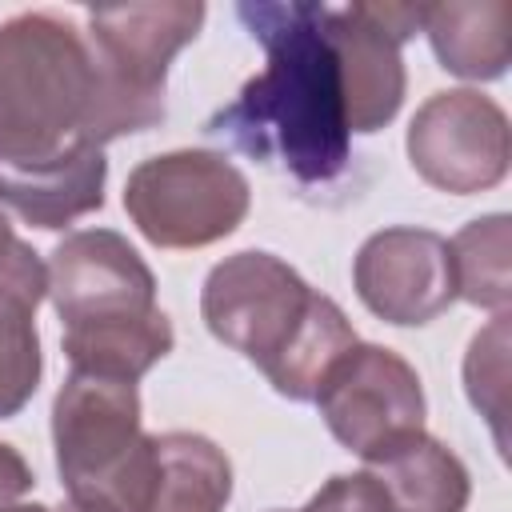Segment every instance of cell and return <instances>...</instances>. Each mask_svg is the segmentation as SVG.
<instances>
[{
	"label": "cell",
	"mask_w": 512,
	"mask_h": 512,
	"mask_svg": "<svg viewBox=\"0 0 512 512\" xmlns=\"http://www.w3.org/2000/svg\"><path fill=\"white\" fill-rule=\"evenodd\" d=\"M104 172L96 144H72L40 160L0 156V200L36 228H64L104 204Z\"/></svg>",
	"instance_id": "obj_12"
},
{
	"label": "cell",
	"mask_w": 512,
	"mask_h": 512,
	"mask_svg": "<svg viewBox=\"0 0 512 512\" xmlns=\"http://www.w3.org/2000/svg\"><path fill=\"white\" fill-rule=\"evenodd\" d=\"M356 292L392 324H428L456 296L448 240L424 228L376 232L356 256Z\"/></svg>",
	"instance_id": "obj_11"
},
{
	"label": "cell",
	"mask_w": 512,
	"mask_h": 512,
	"mask_svg": "<svg viewBox=\"0 0 512 512\" xmlns=\"http://www.w3.org/2000/svg\"><path fill=\"white\" fill-rule=\"evenodd\" d=\"M200 24L204 4H120L88 12V56L96 68L88 144L104 148L164 116L168 64Z\"/></svg>",
	"instance_id": "obj_6"
},
{
	"label": "cell",
	"mask_w": 512,
	"mask_h": 512,
	"mask_svg": "<svg viewBox=\"0 0 512 512\" xmlns=\"http://www.w3.org/2000/svg\"><path fill=\"white\" fill-rule=\"evenodd\" d=\"M412 168L444 192H480L508 168V120L480 92H436L408 128Z\"/></svg>",
	"instance_id": "obj_9"
},
{
	"label": "cell",
	"mask_w": 512,
	"mask_h": 512,
	"mask_svg": "<svg viewBox=\"0 0 512 512\" xmlns=\"http://www.w3.org/2000/svg\"><path fill=\"white\" fill-rule=\"evenodd\" d=\"M300 512H396L388 492L368 476H332Z\"/></svg>",
	"instance_id": "obj_19"
},
{
	"label": "cell",
	"mask_w": 512,
	"mask_h": 512,
	"mask_svg": "<svg viewBox=\"0 0 512 512\" xmlns=\"http://www.w3.org/2000/svg\"><path fill=\"white\" fill-rule=\"evenodd\" d=\"M464 380L472 404L492 420L496 444L504 452V416H508V316L496 312V320L472 340V352L464 360Z\"/></svg>",
	"instance_id": "obj_18"
},
{
	"label": "cell",
	"mask_w": 512,
	"mask_h": 512,
	"mask_svg": "<svg viewBox=\"0 0 512 512\" xmlns=\"http://www.w3.org/2000/svg\"><path fill=\"white\" fill-rule=\"evenodd\" d=\"M424 24V4H348L332 8V36L344 72L348 128L376 132L404 96L400 44Z\"/></svg>",
	"instance_id": "obj_10"
},
{
	"label": "cell",
	"mask_w": 512,
	"mask_h": 512,
	"mask_svg": "<svg viewBox=\"0 0 512 512\" xmlns=\"http://www.w3.org/2000/svg\"><path fill=\"white\" fill-rule=\"evenodd\" d=\"M136 228L160 248H200L228 236L248 212V180L212 152L144 160L124 188Z\"/></svg>",
	"instance_id": "obj_7"
},
{
	"label": "cell",
	"mask_w": 512,
	"mask_h": 512,
	"mask_svg": "<svg viewBox=\"0 0 512 512\" xmlns=\"http://www.w3.org/2000/svg\"><path fill=\"white\" fill-rule=\"evenodd\" d=\"M52 436L76 512H148L156 436L140 432V400L128 380L72 372L52 408Z\"/></svg>",
	"instance_id": "obj_5"
},
{
	"label": "cell",
	"mask_w": 512,
	"mask_h": 512,
	"mask_svg": "<svg viewBox=\"0 0 512 512\" xmlns=\"http://www.w3.org/2000/svg\"><path fill=\"white\" fill-rule=\"evenodd\" d=\"M0 280H12L20 288H28L32 296L48 292V268L36 260V252L16 240V232L8 228V220L0 216Z\"/></svg>",
	"instance_id": "obj_20"
},
{
	"label": "cell",
	"mask_w": 512,
	"mask_h": 512,
	"mask_svg": "<svg viewBox=\"0 0 512 512\" xmlns=\"http://www.w3.org/2000/svg\"><path fill=\"white\" fill-rule=\"evenodd\" d=\"M232 496L224 452L192 432L156 436V488L148 512H220Z\"/></svg>",
	"instance_id": "obj_15"
},
{
	"label": "cell",
	"mask_w": 512,
	"mask_h": 512,
	"mask_svg": "<svg viewBox=\"0 0 512 512\" xmlns=\"http://www.w3.org/2000/svg\"><path fill=\"white\" fill-rule=\"evenodd\" d=\"M36 304L28 288L0 280V416L20 412L40 380Z\"/></svg>",
	"instance_id": "obj_16"
},
{
	"label": "cell",
	"mask_w": 512,
	"mask_h": 512,
	"mask_svg": "<svg viewBox=\"0 0 512 512\" xmlns=\"http://www.w3.org/2000/svg\"><path fill=\"white\" fill-rule=\"evenodd\" d=\"M96 68L88 40L48 12L0 28V156L40 160L88 144Z\"/></svg>",
	"instance_id": "obj_4"
},
{
	"label": "cell",
	"mask_w": 512,
	"mask_h": 512,
	"mask_svg": "<svg viewBox=\"0 0 512 512\" xmlns=\"http://www.w3.org/2000/svg\"><path fill=\"white\" fill-rule=\"evenodd\" d=\"M200 308L212 336L248 356L292 400H312L324 372L356 344L344 312L268 252L216 264Z\"/></svg>",
	"instance_id": "obj_2"
},
{
	"label": "cell",
	"mask_w": 512,
	"mask_h": 512,
	"mask_svg": "<svg viewBox=\"0 0 512 512\" xmlns=\"http://www.w3.org/2000/svg\"><path fill=\"white\" fill-rule=\"evenodd\" d=\"M68 512H76V508H72V504H68Z\"/></svg>",
	"instance_id": "obj_23"
},
{
	"label": "cell",
	"mask_w": 512,
	"mask_h": 512,
	"mask_svg": "<svg viewBox=\"0 0 512 512\" xmlns=\"http://www.w3.org/2000/svg\"><path fill=\"white\" fill-rule=\"evenodd\" d=\"M452 268H456V296L504 312L508 304V216H484L472 220L452 244Z\"/></svg>",
	"instance_id": "obj_17"
},
{
	"label": "cell",
	"mask_w": 512,
	"mask_h": 512,
	"mask_svg": "<svg viewBox=\"0 0 512 512\" xmlns=\"http://www.w3.org/2000/svg\"><path fill=\"white\" fill-rule=\"evenodd\" d=\"M440 56V64L456 76L492 80L504 72L512 56V4H424L420 24Z\"/></svg>",
	"instance_id": "obj_14"
},
{
	"label": "cell",
	"mask_w": 512,
	"mask_h": 512,
	"mask_svg": "<svg viewBox=\"0 0 512 512\" xmlns=\"http://www.w3.org/2000/svg\"><path fill=\"white\" fill-rule=\"evenodd\" d=\"M368 476L388 492L396 512H464L468 504L464 464L424 436V428L376 448L368 456Z\"/></svg>",
	"instance_id": "obj_13"
},
{
	"label": "cell",
	"mask_w": 512,
	"mask_h": 512,
	"mask_svg": "<svg viewBox=\"0 0 512 512\" xmlns=\"http://www.w3.org/2000/svg\"><path fill=\"white\" fill-rule=\"evenodd\" d=\"M48 292L64 320L72 372L136 384L172 352V324L156 308V280L116 232L68 236L48 260Z\"/></svg>",
	"instance_id": "obj_3"
},
{
	"label": "cell",
	"mask_w": 512,
	"mask_h": 512,
	"mask_svg": "<svg viewBox=\"0 0 512 512\" xmlns=\"http://www.w3.org/2000/svg\"><path fill=\"white\" fill-rule=\"evenodd\" d=\"M0 512H48V508H36V504L28 508V504H24V508H0Z\"/></svg>",
	"instance_id": "obj_22"
},
{
	"label": "cell",
	"mask_w": 512,
	"mask_h": 512,
	"mask_svg": "<svg viewBox=\"0 0 512 512\" xmlns=\"http://www.w3.org/2000/svg\"><path fill=\"white\" fill-rule=\"evenodd\" d=\"M236 16L252 40L264 44L268 64L232 104L208 116L204 132L228 140L252 160L280 164L304 188L332 184L348 168L352 140L332 8L308 0H260L240 4Z\"/></svg>",
	"instance_id": "obj_1"
},
{
	"label": "cell",
	"mask_w": 512,
	"mask_h": 512,
	"mask_svg": "<svg viewBox=\"0 0 512 512\" xmlns=\"http://www.w3.org/2000/svg\"><path fill=\"white\" fill-rule=\"evenodd\" d=\"M28 488H32V472H28L24 456H20L16 448L0 444V508L12 504V500H16L20 492H28Z\"/></svg>",
	"instance_id": "obj_21"
},
{
	"label": "cell",
	"mask_w": 512,
	"mask_h": 512,
	"mask_svg": "<svg viewBox=\"0 0 512 512\" xmlns=\"http://www.w3.org/2000/svg\"><path fill=\"white\" fill-rule=\"evenodd\" d=\"M320 416L332 436L356 456H372L388 440L416 432L424 420V392L416 372L388 348L352 344L320 380Z\"/></svg>",
	"instance_id": "obj_8"
}]
</instances>
